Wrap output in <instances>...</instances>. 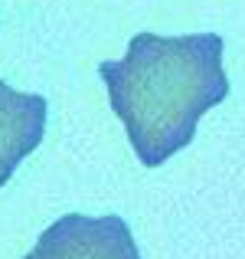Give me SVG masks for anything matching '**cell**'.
<instances>
[{
  "label": "cell",
  "mask_w": 245,
  "mask_h": 259,
  "mask_svg": "<svg viewBox=\"0 0 245 259\" xmlns=\"http://www.w3.org/2000/svg\"><path fill=\"white\" fill-rule=\"evenodd\" d=\"M49 102L36 92H17L0 79V187L17 164L43 141Z\"/></svg>",
  "instance_id": "3957f363"
},
{
  "label": "cell",
  "mask_w": 245,
  "mask_h": 259,
  "mask_svg": "<svg viewBox=\"0 0 245 259\" xmlns=\"http://www.w3.org/2000/svg\"><path fill=\"white\" fill-rule=\"evenodd\" d=\"M98 76L144 167L183 151L196 121L229 95L219 33H138L121 59L98 66Z\"/></svg>",
  "instance_id": "6da1fadb"
},
{
  "label": "cell",
  "mask_w": 245,
  "mask_h": 259,
  "mask_svg": "<svg viewBox=\"0 0 245 259\" xmlns=\"http://www.w3.org/2000/svg\"><path fill=\"white\" fill-rule=\"evenodd\" d=\"M23 259H141L121 217H59Z\"/></svg>",
  "instance_id": "7a4b0ae2"
}]
</instances>
